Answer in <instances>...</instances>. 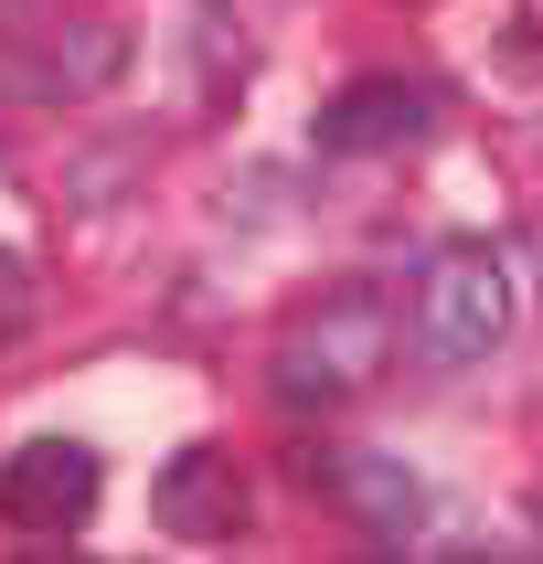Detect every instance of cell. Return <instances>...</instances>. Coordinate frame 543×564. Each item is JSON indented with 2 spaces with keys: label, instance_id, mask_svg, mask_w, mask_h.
I'll list each match as a JSON object with an SVG mask.
<instances>
[{
  "label": "cell",
  "instance_id": "cell-1",
  "mask_svg": "<svg viewBox=\"0 0 543 564\" xmlns=\"http://www.w3.org/2000/svg\"><path fill=\"white\" fill-rule=\"evenodd\" d=\"M383 362H394V310H383L373 288H341V299H319L278 341V405L287 415H330L351 394H373Z\"/></svg>",
  "mask_w": 543,
  "mask_h": 564
},
{
  "label": "cell",
  "instance_id": "cell-6",
  "mask_svg": "<svg viewBox=\"0 0 543 564\" xmlns=\"http://www.w3.org/2000/svg\"><path fill=\"white\" fill-rule=\"evenodd\" d=\"M330 490H341V511L373 543H405L415 522H426V479L394 469V458H330Z\"/></svg>",
  "mask_w": 543,
  "mask_h": 564
},
{
  "label": "cell",
  "instance_id": "cell-8",
  "mask_svg": "<svg viewBox=\"0 0 543 564\" xmlns=\"http://www.w3.org/2000/svg\"><path fill=\"white\" fill-rule=\"evenodd\" d=\"M32 310H43V278H32V256H11V246H0V351L32 330Z\"/></svg>",
  "mask_w": 543,
  "mask_h": 564
},
{
  "label": "cell",
  "instance_id": "cell-4",
  "mask_svg": "<svg viewBox=\"0 0 543 564\" xmlns=\"http://www.w3.org/2000/svg\"><path fill=\"white\" fill-rule=\"evenodd\" d=\"M437 128V86H415V75H362L319 107V150L330 160H373V150H415Z\"/></svg>",
  "mask_w": 543,
  "mask_h": 564
},
{
  "label": "cell",
  "instance_id": "cell-7",
  "mask_svg": "<svg viewBox=\"0 0 543 564\" xmlns=\"http://www.w3.org/2000/svg\"><path fill=\"white\" fill-rule=\"evenodd\" d=\"M11 75H22V96H75V86H96V75H118V32L75 22V32H54L43 54H22Z\"/></svg>",
  "mask_w": 543,
  "mask_h": 564
},
{
  "label": "cell",
  "instance_id": "cell-2",
  "mask_svg": "<svg viewBox=\"0 0 543 564\" xmlns=\"http://www.w3.org/2000/svg\"><path fill=\"white\" fill-rule=\"evenodd\" d=\"M511 330V267L490 246H437L415 278V351L426 362H479Z\"/></svg>",
  "mask_w": 543,
  "mask_h": 564
},
{
  "label": "cell",
  "instance_id": "cell-5",
  "mask_svg": "<svg viewBox=\"0 0 543 564\" xmlns=\"http://www.w3.org/2000/svg\"><path fill=\"white\" fill-rule=\"evenodd\" d=\"M160 533L171 543H235L246 533V469H235V447H182L150 490Z\"/></svg>",
  "mask_w": 543,
  "mask_h": 564
},
{
  "label": "cell",
  "instance_id": "cell-3",
  "mask_svg": "<svg viewBox=\"0 0 543 564\" xmlns=\"http://www.w3.org/2000/svg\"><path fill=\"white\" fill-rule=\"evenodd\" d=\"M96 490H107L96 447L32 437V447H11V469H0V522H11V533H86Z\"/></svg>",
  "mask_w": 543,
  "mask_h": 564
}]
</instances>
